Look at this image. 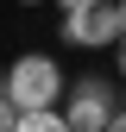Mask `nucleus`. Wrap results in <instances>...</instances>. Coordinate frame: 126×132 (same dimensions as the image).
Instances as JSON below:
<instances>
[{
    "instance_id": "obj_11",
    "label": "nucleus",
    "mask_w": 126,
    "mask_h": 132,
    "mask_svg": "<svg viewBox=\"0 0 126 132\" xmlns=\"http://www.w3.org/2000/svg\"><path fill=\"white\" fill-rule=\"evenodd\" d=\"M19 6H44V0H19Z\"/></svg>"
},
{
    "instance_id": "obj_1",
    "label": "nucleus",
    "mask_w": 126,
    "mask_h": 132,
    "mask_svg": "<svg viewBox=\"0 0 126 132\" xmlns=\"http://www.w3.org/2000/svg\"><path fill=\"white\" fill-rule=\"evenodd\" d=\"M6 101L19 107V113L57 107V101H63V63H51L44 51H25V57L6 69Z\"/></svg>"
},
{
    "instance_id": "obj_6",
    "label": "nucleus",
    "mask_w": 126,
    "mask_h": 132,
    "mask_svg": "<svg viewBox=\"0 0 126 132\" xmlns=\"http://www.w3.org/2000/svg\"><path fill=\"white\" fill-rule=\"evenodd\" d=\"M107 132H126V107H114V120H107Z\"/></svg>"
},
{
    "instance_id": "obj_7",
    "label": "nucleus",
    "mask_w": 126,
    "mask_h": 132,
    "mask_svg": "<svg viewBox=\"0 0 126 132\" xmlns=\"http://www.w3.org/2000/svg\"><path fill=\"white\" fill-rule=\"evenodd\" d=\"M57 6H63V13H76V6H88V0H57Z\"/></svg>"
},
{
    "instance_id": "obj_10",
    "label": "nucleus",
    "mask_w": 126,
    "mask_h": 132,
    "mask_svg": "<svg viewBox=\"0 0 126 132\" xmlns=\"http://www.w3.org/2000/svg\"><path fill=\"white\" fill-rule=\"evenodd\" d=\"M0 94H6V69H0Z\"/></svg>"
},
{
    "instance_id": "obj_9",
    "label": "nucleus",
    "mask_w": 126,
    "mask_h": 132,
    "mask_svg": "<svg viewBox=\"0 0 126 132\" xmlns=\"http://www.w3.org/2000/svg\"><path fill=\"white\" fill-rule=\"evenodd\" d=\"M120 44H126V0H120Z\"/></svg>"
},
{
    "instance_id": "obj_4",
    "label": "nucleus",
    "mask_w": 126,
    "mask_h": 132,
    "mask_svg": "<svg viewBox=\"0 0 126 132\" xmlns=\"http://www.w3.org/2000/svg\"><path fill=\"white\" fill-rule=\"evenodd\" d=\"M13 132H69V120H63L57 107H32V113L13 120Z\"/></svg>"
},
{
    "instance_id": "obj_8",
    "label": "nucleus",
    "mask_w": 126,
    "mask_h": 132,
    "mask_svg": "<svg viewBox=\"0 0 126 132\" xmlns=\"http://www.w3.org/2000/svg\"><path fill=\"white\" fill-rule=\"evenodd\" d=\"M114 69H120V82H126V44H120V63H114Z\"/></svg>"
},
{
    "instance_id": "obj_2",
    "label": "nucleus",
    "mask_w": 126,
    "mask_h": 132,
    "mask_svg": "<svg viewBox=\"0 0 126 132\" xmlns=\"http://www.w3.org/2000/svg\"><path fill=\"white\" fill-rule=\"evenodd\" d=\"M63 44H76V51L120 44V0H88V6L63 13Z\"/></svg>"
},
{
    "instance_id": "obj_3",
    "label": "nucleus",
    "mask_w": 126,
    "mask_h": 132,
    "mask_svg": "<svg viewBox=\"0 0 126 132\" xmlns=\"http://www.w3.org/2000/svg\"><path fill=\"white\" fill-rule=\"evenodd\" d=\"M63 120H69V132H107V120H114V88L101 76H82L69 88V101H63Z\"/></svg>"
},
{
    "instance_id": "obj_5",
    "label": "nucleus",
    "mask_w": 126,
    "mask_h": 132,
    "mask_svg": "<svg viewBox=\"0 0 126 132\" xmlns=\"http://www.w3.org/2000/svg\"><path fill=\"white\" fill-rule=\"evenodd\" d=\"M13 120H19V107H13L6 94H0V132H13Z\"/></svg>"
}]
</instances>
